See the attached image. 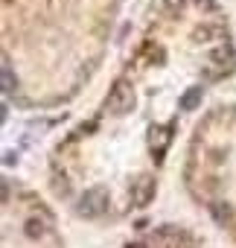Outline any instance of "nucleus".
I'll return each mask as SVG.
<instances>
[{"label": "nucleus", "mask_w": 236, "mask_h": 248, "mask_svg": "<svg viewBox=\"0 0 236 248\" xmlns=\"http://www.w3.org/2000/svg\"><path fill=\"white\" fill-rule=\"evenodd\" d=\"M132 108V88L120 79L114 85V91H111V99H108V111L111 114H117V117H123L126 111Z\"/></svg>", "instance_id": "nucleus-1"}, {"label": "nucleus", "mask_w": 236, "mask_h": 248, "mask_svg": "<svg viewBox=\"0 0 236 248\" xmlns=\"http://www.w3.org/2000/svg\"><path fill=\"white\" fill-rule=\"evenodd\" d=\"M152 193H155V181H152V178H140V184H137V196H134V204L143 207V204L152 199Z\"/></svg>", "instance_id": "nucleus-2"}, {"label": "nucleus", "mask_w": 236, "mask_h": 248, "mask_svg": "<svg viewBox=\"0 0 236 248\" xmlns=\"http://www.w3.org/2000/svg\"><path fill=\"white\" fill-rule=\"evenodd\" d=\"M79 210H82L85 216H93V213H99V210H102V196H99V193H88V196L82 199Z\"/></svg>", "instance_id": "nucleus-3"}, {"label": "nucleus", "mask_w": 236, "mask_h": 248, "mask_svg": "<svg viewBox=\"0 0 236 248\" xmlns=\"http://www.w3.org/2000/svg\"><path fill=\"white\" fill-rule=\"evenodd\" d=\"M198 93H201L198 88H192V91H187V96H184V108H187V111L198 105Z\"/></svg>", "instance_id": "nucleus-4"}, {"label": "nucleus", "mask_w": 236, "mask_h": 248, "mask_svg": "<svg viewBox=\"0 0 236 248\" xmlns=\"http://www.w3.org/2000/svg\"><path fill=\"white\" fill-rule=\"evenodd\" d=\"M129 248H143V245H140V242H134V245H129Z\"/></svg>", "instance_id": "nucleus-5"}]
</instances>
